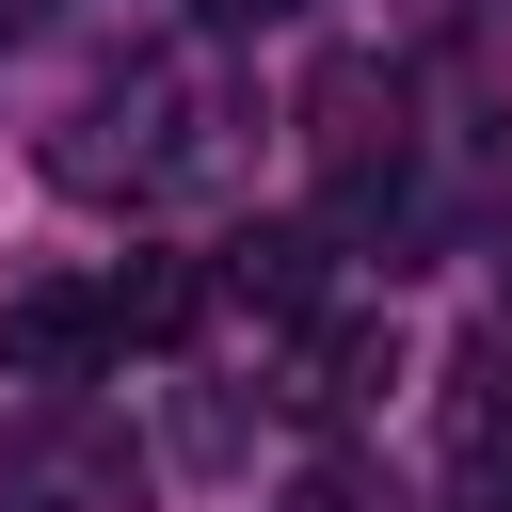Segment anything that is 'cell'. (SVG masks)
Here are the masks:
<instances>
[{
    "label": "cell",
    "instance_id": "cell-6",
    "mask_svg": "<svg viewBox=\"0 0 512 512\" xmlns=\"http://www.w3.org/2000/svg\"><path fill=\"white\" fill-rule=\"evenodd\" d=\"M208 32H272V16H304V0H192Z\"/></svg>",
    "mask_w": 512,
    "mask_h": 512
},
{
    "label": "cell",
    "instance_id": "cell-2",
    "mask_svg": "<svg viewBox=\"0 0 512 512\" xmlns=\"http://www.w3.org/2000/svg\"><path fill=\"white\" fill-rule=\"evenodd\" d=\"M96 352H112V288H16L0 304V368L16 384H80Z\"/></svg>",
    "mask_w": 512,
    "mask_h": 512
},
{
    "label": "cell",
    "instance_id": "cell-1",
    "mask_svg": "<svg viewBox=\"0 0 512 512\" xmlns=\"http://www.w3.org/2000/svg\"><path fill=\"white\" fill-rule=\"evenodd\" d=\"M0 480H16V512H128V496H144L128 432H80V416H32V432L0 448Z\"/></svg>",
    "mask_w": 512,
    "mask_h": 512
},
{
    "label": "cell",
    "instance_id": "cell-7",
    "mask_svg": "<svg viewBox=\"0 0 512 512\" xmlns=\"http://www.w3.org/2000/svg\"><path fill=\"white\" fill-rule=\"evenodd\" d=\"M0 16H32V0H0Z\"/></svg>",
    "mask_w": 512,
    "mask_h": 512
},
{
    "label": "cell",
    "instance_id": "cell-4",
    "mask_svg": "<svg viewBox=\"0 0 512 512\" xmlns=\"http://www.w3.org/2000/svg\"><path fill=\"white\" fill-rule=\"evenodd\" d=\"M384 368H400V336H384V320H320V336H304V384H288V400H304V416H336V400H368Z\"/></svg>",
    "mask_w": 512,
    "mask_h": 512
},
{
    "label": "cell",
    "instance_id": "cell-5",
    "mask_svg": "<svg viewBox=\"0 0 512 512\" xmlns=\"http://www.w3.org/2000/svg\"><path fill=\"white\" fill-rule=\"evenodd\" d=\"M192 320H208V272H176V256H144V272H112V352H128V336L160 352V336H192Z\"/></svg>",
    "mask_w": 512,
    "mask_h": 512
},
{
    "label": "cell",
    "instance_id": "cell-3",
    "mask_svg": "<svg viewBox=\"0 0 512 512\" xmlns=\"http://www.w3.org/2000/svg\"><path fill=\"white\" fill-rule=\"evenodd\" d=\"M320 256H336V240H320V224H256V240H240V256H224V288H240V304H272V320H288V304H320Z\"/></svg>",
    "mask_w": 512,
    "mask_h": 512
}]
</instances>
